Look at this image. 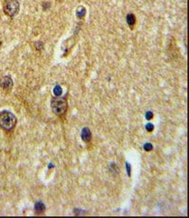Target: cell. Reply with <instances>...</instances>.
Returning a JSON list of instances; mask_svg holds the SVG:
<instances>
[{
	"label": "cell",
	"instance_id": "cell-1",
	"mask_svg": "<svg viewBox=\"0 0 189 218\" xmlns=\"http://www.w3.org/2000/svg\"><path fill=\"white\" fill-rule=\"evenodd\" d=\"M17 117L7 110L0 112V127L5 131L13 130L17 125Z\"/></svg>",
	"mask_w": 189,
	"mask_h": 218
},
{
	"label": "cell",
	"instance_id": "cell-2",
	"mask_svg": "<svg viewBox=\"0 0 189 218\" xmlns=\"http://www.w3.org/2000/svg\"><path fill=\"white\" fill-rule=\"evenodd\" d=\"M66 96H53L51 99L52 111L56 115H62L66 112L67 109Z\"/></svg>",
	"mask_w": 189,
	"mask_h": 218
},
{
	"label": "cell",
	"instance_id": "cell-3",
	"mask_svg": "<svg viewBox=\"0 0 189 218\" xmlns=\"http://www.w3.org/2000/svg\"><path fill=\"white\" fill-rule=\"evenodd\" d=\"M3 10L7 17L14 18L20 10V4L18 0H5L3 4Z\"/></svg>",
	"mask_w": 189,
	"mask_h": 218
},
{
	"label": "cell",
	"instance_id": "cell-4",
	"mask_svg": "<svg viewBox=\"0 0 189 218\" xmlns=\"http://www.w3.org/2000/svg\"><path fill=\"white\" fill-rule=\"evenodd\" d=\"M14 86L13 80L9 77V76H5L4 77L0 80V87H2L5 91L9 92L12 90V87Z\"/></svg>",
	"mask_w": 189,
	"mask_h": 218
},
{
	"label": "cell",
	"instance_id": "cell-5",
	"mask_svg": "<svg viewBox=\"0 0 189 218\" xmlns=\"http://www.w3.org/2000/svg\"><path fill=\"white\" fill-rule=\"evenodd\" d=\"M81 137H82L83 142L89 143L92 140V132H91V130L88 127L82 128V133H81Z\"/></svg>",
	"mask_w": 189,
	"mask_h": 218
},
{
	"label": "cell",
	"instance_id": "cell-6",
	"mask_svg": "<svg viewBox=\"0 0 189 218\" xmlns=\"http://www.w3.org/2000/svg\"><path fill=\"white\" fill-rule=\"evenodd\" d=\"M34 210L37 214H43L45 211V205H43V203H42L41 201H38L35 203L34 205Z\"/></svg>",
	"mask_w": 189,
	"mask_h": 218
},
{
	"label": "cell",
	"instance_id": "cell-7",
	"mask_svg": "<svg viewBox=\"0 0 189 218\" xmlns=\"http://www.w3.org/2000/svg\"><path fill=\"white\" fill-rule=\"evenodd\" d=\"M127 22H128L129 26H132L135 25V23H136V18H135V16H134L132 13L128 14V16H127Z\"/></svg>",
	"mask_w": 189,
	"mask_h": 218
},
{
	"label": "cell",
	"instance_id": "cell-8",
	"mask_svg": "<svg viewBox=\"0 0 189 218\" xmlns=\"http://www.w3.org/2000/svg\"><path fill=\"white\" fill-rule=\"evenodd\" d=\"M86 14V9L83 7H79L77 9V17L79 18H82Z\"/></svg>",
	"mask_w": 189,
	"mask_h": 218
},
{
	"label": "cell",
	"instance_id": "cell-9",
	"mask_svg": "<svg viewBox=\"0 0 189 218\" xmlns=\"http://www.w3.org/2000/svg\"><path fill=\"white\" fill-rule=\"evenodd\" d=\"M53 94H54V96H62V87H61L59 85H57L56 87H54V89H53Z\"/></svg>",
	"mask_w": 189,
	"mask_h": 218
},
{
	"label": "cell",
	"instance_id": "cell-10",
	"mask_svg": "<svg viewBox=\"0 0 189 218\" xmlns=\"http://www.w3.org/2000/svg\"><path fill=\"white\" fill-rule=\"evenodd\" d=\"M144 149L148 152V151H150V150H152V149H153V146H152V145H151L150 143H147V144L144 145Z\"/></svg>",
	"mask_w": 189,
	"mask_h": 218
},
{
	"label": "cell",
	"instance_id": "cell-11",
	"mask_svg": "<svg viewBox=\"0 0 189 218\" xmlns=\"http://www.w3.org/2000/svg\"><path fill=\"white\" fill-rule=\"evenodd\" d=\"M35 47H36L39 51H41V50L43 49V44L42 43V42H37V43H35Z\"/></svg>",
	"mask_w": 189,
	"mask_h": 218
},
{
	"label": "cell",
	"instance_id": "cell-12",
	"mask_svg": "<svg viewBox=\"0 0 189 218\" xmlns=\"http://www.w3.org/2000/svg\"><path fill=\"white\" fill-rule=\"evenodd\" d=\"M146 129L148 131V132H151V131L154 129V126H153V125H152V124L148 123V124H147L146 125Z\"/></svg>",
	"mask_w": 189,
	"mask_h": 218
},
{
	"label": "cell",
	"instance_id": "cell-13",
	"mask_svg": "<svg viewBox=\"0 0 189 218\" xmlns=\"http://www.w3.org/2000/svg\"><path fill=\"white\" fill-rule=\"evenodd\" d=\"M126 166H127V171H128V175L130 176V174H131V166L129 165V163H126Z\"/></svg>",
	"mask_w": 189,
	"mask_h": 218
},
{
	"label": "cell",
	"instance_id": "cell-14",
	"mask_svg": "<svg viewBox=\"0 0 189 218\" xmlns=\"http://www.w3.org/2000/svg\"><path fill=\"white\" fill-rule=\"evenodd\" d=\"M152 117H153V114L151 113V112H147V113L146 114L147 119H148V120H149V119H151Z\"/></svg>",
	"mask_w": 189,
	"mask_h": 218
}]
</instances>
